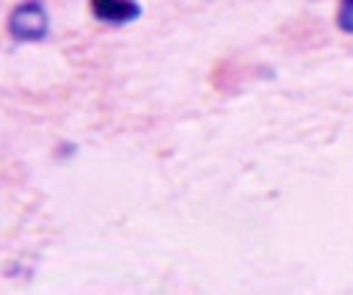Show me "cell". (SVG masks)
Returning a JSON list of instances; mask_svg holds the SVG:
<instances>
[{"mask_svg":"<svg viewBox=\"0 0 353 295\" xmlns=\"http://www.w3.org/2000/svg\"><path fill=\"white\" fill-rule=\"evenodd\" d=\"M91 11H97V17H102V19H127L130 14H135L138 11V6H119V3H91Z\"/></svg>","mask_w":353,"mask_h":295,"instance_id":"6da1fadb","label":"cell"}]
</instances>
